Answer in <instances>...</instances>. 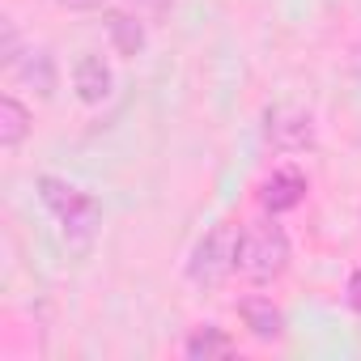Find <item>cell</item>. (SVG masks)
Masks as SVG:
<instances>
[{"label":"cell","mask_w":361,"mask_h":361,"mask_svg":"<svg viewBox=\"0 0 361 361\" xmlns=\"http://www.w3.org/2000/svg\"><path fill=\"white\" fill-rule=\"evenodd\" d=\"M289 268V234L276 221H255L238 234V272L255 285L276 281Z\"/></svg>","instance_id":"obj_2"},{"label":"cell","mask_w":361,"mask_h":361,"mask_svg":"<svg viewBox=\"0 0 361 361\" xmlns=\"http://www.w3.org/2000/svg\"><path fill=\"white\" fill-rule=\"evenodd\" d=\"M238 314H243L247 331L259 336V340H276L285 331V314L272 306V298H243L238 302Z\"/></svg>","instance_id":"obj_7"},{"label":"cell","mask_w":361,"mask_h":361,"mask_svg":"<svg viewBox=\"0 0 361 361\" xmlns=\"http://www.w3.org/2000/svg\"><path fill=\"white\" fill-rule=\"evenodd\" d=\"M136 5H145L149 13H166V5H170V0H136Z\"/></svg>","instance_id":"obj_14"},{"label":"cell","mask_w":361,"mask_h":361,"mask_svg":"<svg viewBox=\"0 0 361 361\" xmlns=\"http://www.w3.org/2000/svg\"><path fill=\"white\" fill-rule=\"evenodd\" d=\"M230 272H238V226H230V221H221V226H213L200 243H196V251H192V264H188V276L196 281V285H221Z\"/></svg>","instance_id":"obj_3"},{"label":"cell","mask_w":361,"mask_h":361,"mask_svg":"<svg viewBox=\"0 0 361 361\" xmlns=\"http://www.w3.org/2000/svg\"><path fill=\"white\" fill-rule=\"evenodd\" d=\"M106 35H111V43H115L119 56H140V51H145V30H140V22H132L128 13H111V18H106Z\"/></svg>","instance_id":"obj_11"},{"label":"cell","mask_w":361,"mask_h":361,"mask_svg":"<svg viewBox=\"0 0 361 361\" xmlns=\"http://www.w3.org/2000/svg\"><path fill=\"white\" fill-rule=\"evenodd\" d=\"M302 196H306V174H302L298 166L272 170V174L264 178V188H259V204H264L268 213H289V209L302 204Z\"/></svg>","instance_id":"obj_5"},{"label":"cell","mask_w":361,"mask_h":361,"mask_svg":"<svg viewBox=\"0 0 361 361\" xmlns=\"http://www.w3.org/2000/svg\"><path fill=\"white\" fill-rule=\"evenodd\" d=\"M183 353H188L192 361H209V357H226V353H234V340H230L221 327H200V331L188 336Z\"/></svg>","instance_id":"obj_10"},{"label":"cell","mask_w":361,"mask_h":361,"mask_svg":"<svg viewBox=\"0 0 361 361\" xmlns=\"http://www.w3.org/2000/svg\"><path fill=\"white\" fill-rule=\"evenodd\" d=\"M26 132H30V111L13 94H5V98H0V145L18 149L26 140Z\"/></svg>","instance_id":"obj_9"},{"label":"cell","mask_w":361,"mask_h":361,"mask_svg":"<svg viewBox=\"0 0 361 361\" xmlns=\"http://www.w3.org/2000/svg\"><path fill=\"white\" fill-rule=\"evenodd\" d=\"M268 145L281 153H298L314 145V119L298 106H276L268 111Z\"/></svg>","instance_id":"obj_4"},{"label":"cell","mask_w":361,"mask_h":361,"mask_svg":"<svg viewBox=\"0 0 361 361\" xmlns=\"http://www.w3.org/2000/svg\"><path fill=\"white\" fill-rule=\"evenodd\" d=\"M60 5H64V9H77V13H81V9H102L106 0H60Z\"/></svg>","instance_id":"obj_13"},{"label":"cell","mask_w":361,"mask_h":361,"mask_svg":"<svg viewBox=\"0 0 361 361\" xmlns=\"http://www.w3.org/2000/svg\"><path fill=\"white\" fill-rule=\"evenodd\" d=\"M344 302H348V310H357V314H361V272H353V276H348Z\"/></svg>","instance_id":"obj_12"},{"label":"cell","mask_w":361,"mask_h":361,"mask_svg":"<svg viewBox=\"0 0 361 361\" xmlns=\"http://www.w3.org/2000/svg\"><path fill=\"white\" fill-rule=\"evenodd\" d=\"M73 85H77V98L94 106V102H106V98H111L115 77H111V68H106L102 56H85V60H77V68H73Z\"/></svg>","instance_id":"obj_6"},{"label":"cell","mask_w":361,"mask_h":361,"mask_svg":"<svg viewBox=\"0 0 361 361\" xmlns=\"http://www.w3.org/2000/svg\"><path fill=\"white\" fill-rule=\"evenodd\" d=\"M39 196H43V204L60 217L64 238H68L73 247H90V238H94V230H98V221H102L98 200H94L90 192L64 183V178H56V174H43V178H39Z\"/></svg>","instance_id":"obj_1"},{"label":"cell","mask_w":361,"mask_h":361,"mask_svg":"<svg viewBox=\"0 0 361 361\" xmlns=\"http://www.w3.org/2000/svg\"><path fill=\"white\" fill-rule=\"evenodd\" d=\"M9 73H18L26 85H35L43 98H51V90H56V64H51V56L47 51H26V56H18L13 64H9Z\"/></svg>","instance_id":"obj_8"}]
</instances>
